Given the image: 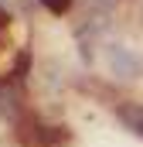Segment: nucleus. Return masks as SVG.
Listing matches in <instances>:
<instances>
[{
	"mask_svg": "<svg viewBox=\"0 0 143 147\" xmlns=\"http://www.w3.org/2000/svg\"><path fill=\"white\" fill-rule=\"evenodd\" d=\"M17 130V140L24 147H68L72 144V130L61 123H41V120H31V116H21L14 123Z\"/></svg>",
	"mask_w": 143,
	"mask_h": 147,
	"instance_id": "obj_1",
	"label": "nucleus"
},
{
	"mask_svg": "<svg viewBox=\"0 0 143 147\" xmlns=\"http://www.w3.org/2000/svg\"><path fill=\"white\" fill-rule=\"evenodd\" d=\"M109 58H112V69H116V75H126V79H133V75L143 69L140 58H136V55H130V51H126V48H119V45L109 51Z\"/></svg>",
	"mask_w": 143,
	"mask_h": 147,
	"instance_id": "obj_2",
	"label": "nucleus"
},
{
	"mask_svg": "<svg viewBox=\"0 0 143 147\" xmlns=\"http://www.w3.org/2000/svg\"><path fill=\"white\" fill-rule=\"evenodd\" d=\"M41 3H44L51 14H68L72 10V0H41Z\"/></svg>",
	"mask_w": 143,
	"mask_h": 147,
	"instance_id": "obj_3",
	"label": "nucleus"
},
{
	"mask_svg": "<svg viewBox=\"0 0 143 147\" xmlns=\"http://www.w3.org/2000/svg\"><path fill=\"white\" fill-rule=\"evenodd\" d=\"M27 72V51H21V58H17V79H24Z\"/></svg>",
	"mask_w": 143,
	"mask_h": 147,
	"instance_id": "obj_4",
	"label": "nucleus"
},
{
	"mask_svg": "<svg viewBox=\"0 0 143 147\" xmlns=\"http://www.w3.org/2000/svg\"><path fill=\"white\" fill-rule=\"evenodd\" d=\"M140 134H143V120H140Z\"/></svg>",
	"mask_w": 143,
	"mask_h": 147,
	"instance_id": "obj_5",
	"label": "nucleus"
}]
</instances>
